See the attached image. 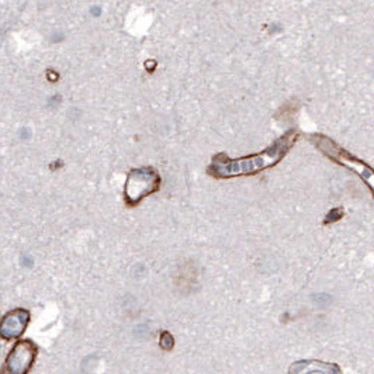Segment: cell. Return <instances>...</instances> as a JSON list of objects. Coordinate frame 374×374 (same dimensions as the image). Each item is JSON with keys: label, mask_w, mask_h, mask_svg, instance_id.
<instances>
[{"label": "cell", "mask_w": 374, "mask_h": 374, "mask_svg": "<svg viewBox=\"0 0 374 374\" xmlns=\"http://www.w3.org/2000/svg\"><path fill=\"white\" fill-rule=\"evenodd\" d=\"M21 262H23V265L24 266H31V259H30L29 256H23Z\"/></svg>", "instance_id": "11"}, {"label": "cell", "mask_w": 374, "mask_h": 374, "mask_svg": "<svg viewBox=\"0 0 374 374\" xmlns=\"http://www.w3.org/2000/svg\"><path fill=\"white\" fill-rule=\"evenodd\" d=\"M341 369L335 364L321 363L315 360L298 362L294 363L290 369V373H339Z\"/></svg>", "instance_id": "6"}, {"label": "cell", "mask_w": 374, "mask_h": 374, "mask_svg": "<svg viewBox=\"0 0 374 374\" xmlns=\"http://www.w3.org/2000/svg\"><path fill=\"white\" fill-rule=\"evenodd\" d=\"M159 188V176L155 170L149 167H141L131 170L124 187L125 201L129 206L139 203L145 196Z\"/></svg>", "instance_id": "3"}, {"label": "cell", "mask_w": 374, "mask_h": 374, "mask_svg": "<svg viewBox=\"0 0 374 374\" xmlns=\"http://www.w3.org/2000/svg\"><path fill=\"white\" fill-rule=\"evenodd\" d=\"M311 141L322 154L334 159L336 163L343 165V166L349 167L350 170L356 172L366 182V185L370 187V190L374 194V170L372 167L366 165L363 160H359L357 157L350 155L347 151H344L343 148L336 145L331 138L324 137V135H311Z\"/></svg>", "instance_id": "2"}, {"label": "cell", "mask_w": 374, "mask_h": 374, "mask_svg": "<svg viewBox=\"0 0 374 374\" xmlns=\"http://www.w3.org/2000/svg\"><path fill=\"white\" fill-rule=\"evenodd\" d=\"M342 210L341 208H334L332 211H329V214L326 216V219H325V222L328 224V222H335V221H338L341 217H342Z\"/></svg>", "instance_id": "9"}, {"label": "cell", "mask_w": 374, "mask_h": 374, "mask_svg": "<svg viewBox=\"0 0 374 374\" xmlns=\"http://www.w3.org/2000/svg\"><path fill=\"white\" fill-rule=\"evenodd\" d=\"M312 300H314L315 304L318 305V307H321V308H325V307H328V305L331 304V301H332L331 295H328V294L312 295Z\"/></svg>", "instance_id": "7"}, {"label": "cell", "mask_w": 374, "mask_h": 374, "mask_svg": "<svg viewBox=\"0 0 374 374\" xmlns=\"http://www.w3.org/2000/svg\"><path fill=\"white\" fill-rule=\"evenodd\" d=\"M20 135H21L23 139H29L30 135H31V132H30L29 128H23V129H21V132H20Z\"/></svg>", "instance_id": "10"}, {"label": "cell", "mask_w": 374, "mask_h": 374, "mask_svg": "<svg viewBox=\"0 0 374 374\" xmlns=\"http://www.w3.org/2000/svg\"><path fill=\"white\" fill-rule=\"evenodd\" d=\"M297 139V131H288L281 138H279L272 147L265 149L262 154L253 156L241 157L236 160H231L224 155L214 157L208 172L217 177H232L241 175H253L259 170L276 165L281 157L287 154V151L293 147Z\"/></svg>", "instance_id": "1"}, {"label": "cell", "mask_w": 374, "mask_h": 374, "mask_svg": "<svg viewBox=\"0 0 374 374\" xmlns=\"http://www.w3.org/2000/svg\"><path fill=\"white\" fill-rule=\"evenodd\" d=\"M37 356V347L30 341H20L11 349L4 364V373L24 374L30 370Z\"/></svg>", "instance_id": "4"}, {"label": "cell", "mask_w": 374, "mask_h": 374, "mask_svg": "<svg viewBox=\"0 0 374 374\" xmlns=\"http://www.w3.org/2000/svg\"><path fill=\"white\" fill-rule=\"evenodd\" d=\"M160 346L163 347V349H172L173 347V338H172V335L167 334V332H163L162 336H160Z\"/></svg>", "instance_id": "8"}, {"label": "cell", "mask_w": 374, "mask_h": 374, "mask_svg": "<svg viewBox=\"0 0 374 374\" xmlns=\"http://www.w3.org/2000/svg\"><path fill=\"white\" fill-rule=\"evenodd\" d=\"M30 314L26 310H14L6 315L0 325V335L3 339H14L24 332L29 324Z\"/></svg>", "instance_id": "5"}]
</instances>
